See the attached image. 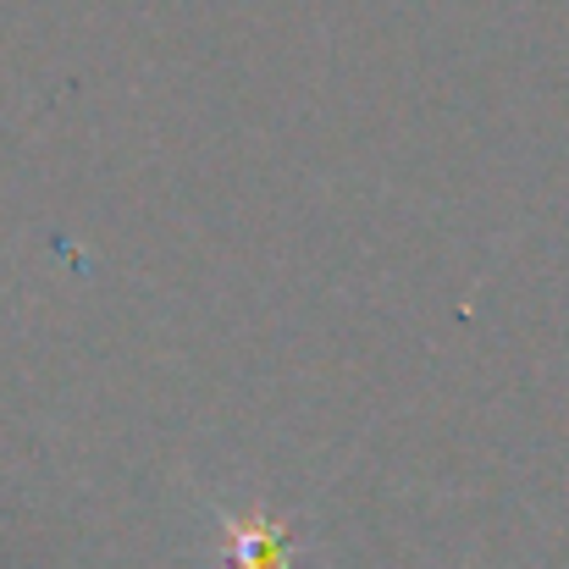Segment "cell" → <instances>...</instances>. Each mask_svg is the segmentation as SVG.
Returning <instances> with one entry per match:
<instances>
[{
    "label": "cell",
    "instance_id": "1",
    "mask_svg": "<svg viewBox=\"0 0 569 569\" xmlns=\"http://www.w3.org/2000/svg\"><path fill=\"white\" fill-rule=\"evenodd\" d=\"M216 531H221V559H227V569H288V553H293L288 548V531L271 526L266 515H254V520L221 515Z\"/></svg>",
    "mask_w": 569,
    "mask_h": 569
}]
</instances>
